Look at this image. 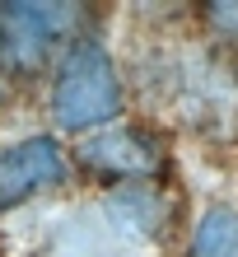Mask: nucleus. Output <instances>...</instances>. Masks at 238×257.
Listing matches in <instances>:
<instances>
[{
	"instance_id": "obj_1",
	"label": "nucleus",
	"mask_w": 238,
	"mask_h": 257,
	"mask_svg": "<svg viewBox=\"0 0 238 257\" xmlns=\"http://www.w3.org/2000/svg\"><path fill=\"white\" fill-rule=\"evenodd\" d=\"M47 108L52 122L61 131L75 136H94L122 122L126 108V89H122V70H117L112 52L98 38H80L52 70V89H47Z\"/></svg>"
},
{
	"instance_id": "obj_2",
	"label": "nucleus",
	"mask_w": 238,
	"mask_h": 257,
	"mask_svg": "<svg viewBox=\"0 0 238 257\" xmlns=\"http://www.w3.org/2000/svg\"><path fill=\"white\" fill-rule=\"evenodd\" d=\"M89 14L80 5H0V75L33 80L84 38Z\"/></svg>"
},
{
	"instance_id": "obj_3",
	"label": "nucleus",
	"mask_w": 238,
	"mask_h": 257,
	"mask_svg": "<svg viewBox=\"0 0 238 257\" xmlns=\"http://www.w3.org/2000/svg\"><path fill=\"white\" fill-rule=\"evenodd\" d=\"M163 136L140 126V122H117L108 131H94L80 145V164L84 173L103 178L112 187H131V183H154L163 173Z\"/></svg>"
},
{
	"instance_id": "obj_4",
	"label": "nucleus",
	"mask_w": 238,
	"mask_h": 257,
	"mask_svg": "<svg viewBox=\"0 0 238 257\" xmlns=\"http://www.w3.org/2000/svg\"><path fill=\"white\" fill-rule=\"evenodd\" d=\"M70 159L56 136H24L0 150V210H14L42 192L66 187Z\"/></svg>"
},
{
	"instance_id": "obj_5",
	"label": "nucleus",
	"mask_w": 238,
	"mask_h": 257,
	"mask_svg": "<svg viewBox=\"0 0 238 257\" xmlns=\"http://www.w3.org/2000/svg\"><path fill=\"white\" fill-rule=\"evenodd\" d=\"M108 210H112V220L117 224H131L136 234L145 238H154L168 229V201H163V187L159 183H131V187H112L108 196Z\"/></svg>"
},
{
	"instance_id": "obj_6",
	"label": "nucleus",
	"mask_w": 238,
	"mask_h": 257,
	"mask_svg": "<svg viewBox=\"0 0 238 257\" xmlns=\"http://www.w3.org/2000/svg\"><path fill=\"white\" fill-rule=\"evenodd\" d=\"M233 252H238V210L205 206L201 220L191 224L187 257H233Z\"/></svg>"
},
{
	"instance_id": "obj_7",
	"label": "nucleus",
	"mask_w": 238,
	"mask_h": 257,
	"mask_svg": "<svg viewBox=\"0 0 238 257\" xmlns=\"http://www.w3.org/2000/svg\"><path fill=\"white\" fill-rule=\"evenodd\" d=\"M196 19H201V28H205L215 42H224V47L238 52V0H215V5H201Z\"/></svg>"
},
{
	"instance_id": "obj_8",
	"label": "nucleus",
	"mask_w": 238,
	"mask_h": 257,
	"mask_svg": "<svg viewBox=\"0 0 238 257\" xmlns=\"http://www.w3.org/2000/svg\"><path fill=\"white\" fill-rule=\"evenodd\" d=\"M0 98H5V75H0Z\"/></svg>"
},
{
	"instance_id": "obj_9",
	"label": "nucleus",
	"mask_w": 238,
	"mask_h": 257,
	"mask_svg": "<svg viewBox=\"0 0 238 257\" xmlns=\"http://www.w3.org/2000/svg\"><path fill=\"white\" fill-rule=\"evenodd\" d=\"M233 257H238V252H233Z\"/></svg>"
}]
</instances>
